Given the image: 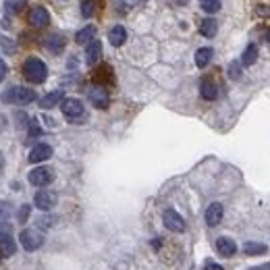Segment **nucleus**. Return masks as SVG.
I'll return each mask as SVG.
<instances>
[{"mask_svg":"<svg viewBox=\"0 0 270 270\" xmlns=\"http://www.w3.org/2000/svg\"><path fill=\"white\" fill-rule=\"evenodd\" d=\"M23 75H25V79L31 81V83H44L46 77H48V67L42 63L40 58L29 56L23 63Z\"/></svg>","mask_w":270,"mask_h":270,"instance_id":"nucleus-1","label":"nucleus"},{"mask_svg":"<svg viewBox=\"0 0 270 270\" xmlns=\"http://www.w3.org/2000/svg\"><path fill=\"white\" fill-rule=\"evenodd\" d=\"M2 100L6 104H19V106H25V104H29L36 100V92L29 90V88H21V85H15V88L6 90L2 94Z\"/></svg>","mask_w":270,"mask_h":270,"instance_id":"nucleus-2","label":"nucleus"},{"mask_svg":"<svg viewBox=\"0 0 270 270\" xmlns=\"http://www.w3.org/2000/svg\"><path fill=\"white\" fill-rule=\"evenodd\" d=\"M60 110H63V115L71 121V123H77V121L83 119V115H85V106L79 98H65L60 102Z\"/></svg>","mask_w":270,"mask_h":270,"instance_id":"nucleus-3","label":"nucleus"},{"mask_svg":"<svg viewBox=\"0 0 270 270\" xmlns=\"http://www.w3.org/2000/svg\"><path fill=\"white\" fill-rule=\"evenodd\" d=\"M19 243L23 245L25 251H36L44 245V235H42L38 229H25L19 235Z\"/></svg>","mask_w":270,"mask_h":270,"instance_id":"nucleus-4","label":"nucleus"},{"mask_svg":"<svg viewBox=\"0 0 270 270\" xmlns=\"http://www.w3.org/2000/svg\"><path fill=\"white\" fill-rule=\"evenodd\" d=\"M54 181V171L48 167H38L29 172V183L33 187H46Z\"/></svg>","mask_w":270,"mask_h":270,"instance_id":"nucleus-5","label":"nucleus"},{"mask_svg":"<svg viewBox=\"0 0 270 270\" xmlns=\"http://www.w3.org/2000/svg\"><path fill=\"white\" fill-rule=\"evenodd\" d=\"M56 202H58V196L50 189H40L36 197H33V204H36L42 212H50L52 208L56 206Z\"/></svg>","mask_w":270,"mask_h":270,"instance_id":"nucleus-6","label":"nucleus"},{"mask_svg":"<svg viewBox=\"0 0 270 270\" xmlns=\"http://www.w3.org/2000/svg\"><path fill=\"white\" fill-rule=\"evenodd\" d=\"M27 21L31 27H36V29H42V27H46V25L50 23V13L46 11L44 6H33L29 15H27Z\"/></svg>","mask_w":270,"mask_h":270,"instance_id":"nucleus-7","label":"nucleus"},{"mask_svg":"<svg viewBox=\"0 0 270 270\" xmlns=\"http://www.w3.org/2000/svg\"><path fill=\"white\" fill-rule=\"evenodd\" d=\"M162 221H164V226H167L169 231H172V233H183V231H185V221H183V216L179 212H175V210H164Z\"/></svg>","mask_w":270,"mask_h":270,"instance_id":"nucleus-8","label":"nucleus"},{"mask_svg":"<svg viewBox=\"0 0 270 270\" xmlns=\"http://www.w3.org/2000/svg\"><path fill=\"white\" fill-rule=\"evenodd\" d=\"M90 102L94 104L96 108H108L110 104V96L106 92V88H102V85H96V88L90 90Z\"/></svg>","mask_w":270,"mask_h":270,"instance_id":"nucleus-9","label":"nucleus"},{"mask_svg":"<svg viewBox=\"0 0 270 270\" xmlns=\"http://www.w3.org/2000/svg\"><path fill=\"white\" fill-rule=\"evenodd\" d=\"M52 156V146H48V144H38V146H33L31 147V152H29V162L31 164H40V162H44V160H48Z\"/></svg>","mask_w":270,"mask_h":270,"instance_id":"nucleus-10","label":"nucleus"},{"mask_svg":"<svg viewBox=\"0 0 270 270\" xmlns=\"http://www.w3.org/2000/svg\"><path fill=\"white\" fill-rule=\"evenodd\" d=\"M222 216H224V208H222V204L214 202V204L208 206V210H206V224H208V226H216V224H221Z\"/></svg>","mask_w":270,"mask_h":270,"instance_id":"nucleus-11","label":"nucleus"},{"mask_svg":"<svg viewBox=\"0 0 270 270\" xmlns=\"http://www.w3.org/2000/svg\"><path fill=\"white\" fill-rule=\"evenodd\" d=\"M216 251L224 258H231V256H235V251H237V243L229 237H219L216 239Z\"/></svg>","mask_w":270,"mask_h":270,"instance_id":"nucleus-12","label":"nucleus"},{"mask_svg":"<svg viewBox=\"0 0 270 270\" xmlns=\"http://www.w3.org/2000/svg\"><path fill=\"white\" fill-rule=\"evenodd\" d=\"M100 58H102V42L94 40L88 44V50H85V60H88V65H96Z\"/></svg>","mask_w":270,"mask_h":270,"instance_id":"nucleus-13","label":"nucleus"},{"mask_svg":"<svg viewBox=\"0 0 270 270\" xmlns=\"http://www.w3.org/2000/svg\"><path fill=\"white\" fill-rule=\"evenodd\" d=\"M199 94H202L204 100H216V96H219V88H216V83L210 79V77H206L199 83Z\"/></svg>","mask_w":270,"mask_h":270,"instance_id":"nucleus-14","label":"nucleus"},{"mask_svg":"<svg viewBox=\"0 0 270 270\" xmlns=\"http://www.w3.org/2000/svg\"><path fill=\"white\" fill-rule=\"evenodd\" d=\"M63 100H65V98H63V90H54V92L46 94L44 98H40V108H44V110L54 108L56 104H60Z\"/></svg>","mask_w":270,"mask_h":270,"instance_id":"nucleus-15","label":"nucleus"},{"mask_svg":"<svg viewBox=\"0 0 270 270\" xmlns=\"http://www.w3.org/2000/svg\"><path fill=\"white\" fill-rule=\"evenodd\" d=\"M108 40H110V44L115 46V48L123 46L125 40H127V29L123 27V25H115V27L108 31Z\"/></svg>","mask_w":270,"mask_h":270,"instance_id":"nucleus-16","label":"nucleus"},{"mask_svg":"<svg viewBox=\"0 0 270 270\" xmlns=\"http://www.w3.org/2000/svg\"><path fill=\"white\" fill-rule=\"evenodd\" d=\"M96 40V27H94V25H88V27H83V29H79V31H77V36H75V42H77V44H85V46H88L90 44V42H94Z\"/></svg>","mask_w":270,"mask_h":270,"instance_id":"nucleus-17","label":"nucleus"},{"mask_svg":"<svg viewBox=\"0 0 270 270\" xmlns=\"http://www.w3.org/2000/svg\"><path fill=\"white\" fill-rule=\"evenodd\" d=\"M212 56H214L212 48H199V50L196 52V65H197L199 69H206L208 63L212 60Z\"/></svg>","mask_w":270,"mask_h":270,"instance_id":"nucleus-18","label":"nucleus"},{"mask_svg":"<svg viewBox=\"0 0 270 270\" xmlns=\"http://www.w3.org/2000/svg\"><path fill=\"white\" fill-rule=\"evenodd\" d=\"M15 249H17V245H15L11 235H2V237H0V256H13Z\"/></svg>","mask_w":270,"mask_h":270,"instance_id":"nucleus-19","label":"nucleus"},{"mask_svg":"<svg viewBox=\"0 0 270 270\" xmlns=\"http://www.w3.org/2000/svg\"><path fill=\"white\" fill-rule=\"evenodd\" d=\"M216 31H219V23L214 19H204L202 25H199V33H202L204 38H214Z\"/></svg>","mask_w":270,"mask_h":270,"instance_id":"nucleus-20","label":"nucleus"},{"mask_svg":"<svg viewBox=\"0 0 270 270\" xmlns=\"http://www.w3.org/2000/svg\"><path fill=\"white\" fill-rule=\"evenodd\" d=\"M258 60V46L256 44H249L245 50H243V56H241V65L251 67Z\"/></svg>","mask_w":270,"mask_h":270,"instance_id":"nucleus-21","label":"nucleus"},{"mask_svg":"<svg viewBox=\"0 0 270 270\" xmlns=\"http://www.w3.org/2000/svg\"><path fill=\"white\" fill-rule=\"evenodd\" d=\"M46 48L50 52H56V54H58V52L65 50V38L63 36H56V33H54V36H50L46 40Z\"/></svg>","mask_w":270,"mask_h":270,"instance_id":"nucleus-22","label":"nucleus"},{"mask_svg":"<svg viewBox=\"0 0 270 270\" xmlns=\"http://www.w3.org/2000/svg\"><path fill=\"white\" fill-rule=\"evenodd\" d=\"M243 251H245L247 256H260V254H264L266 251V245L264 243H258V241H249V243H245Z\"/></svg>","mask_w":270,"mask_h":270,"instance_id":"nucleus-23","label":"nucleus"},{"mask_svg":"<svg viewBox=\"0 0 270 270\" xmlns=\"http://www.w3.org/2000/svg\"><path fill=\"white\" fill-rule=\"evenodd\" d=\"M199 6H202V11L214 15L221 11V0H199Z\"/></svg>","mask_w":270,"mask_h":270,"instance_id":"nucleus-24","label":"nucleus"},{"mask_svg":"<svg viewBox=\"0 0 270 270\" xmlns=\"http://www.w3.org/2000/svg\"><path fill=\"white\" fill-rule=\"evenodd\" d=\"M96 11V0H85V2L81 4V15L85 17V19H90V17L94 15Z\"/></svg>","mask_w":270,"mask_h":270,"instance_id":"nucleus-25","label":"nucleus"},{"mask_svg":"<svg viewBox=\"0 0 270 270\" xmlns=\"http://www.w3.org/2000/svg\"><path fill=\"white\" fill-rule=\"evenodd\" d=\"M29 214H31V206L29 204H23L19 208V212H17V219H19V222H27Z\"/></svg>","mask_w":270,"mask_h":270,"instance_id":"nucleus-26","label":"nucleus"},{"mask_svg":"<svg viewBox=\"0 0 270 270\" xmlns=\"http://www.w3.org/2000/svg\"><path fill=\"white\" fill-rule=\"evenodd\" d=\"M13 214V204L11 202H0V221L8 219Z\"/></svg>","mask_w":270,"mask_h":270,"instance_id":"nucleus-27","label":"nucleus"},{"mask_svg":"<svg viewBox=\"0 0 270 270\" xmlns=\"http://www.w3.org/2000/svg\"><path fill=\"white\" fill-rule=\"evenodd\" d=\"M226 73H229L231 79H239V77H241V65L239 63H231L229 69H226Z\"/></svg>","mask_w":270,"mask_h":270,"instance_id":"nucleus-28","label":"nucleus"},{"mask_svg":"<svg viewBox=\"0 0 270 270\" xmlns=\"http://www.w3.org/2000/svg\"><path fill=\"white\" fill-rule=\"evenodd\" d=\"M40 133H42V129L38 127L36 121H31V123H29V135H31V137H38Z\"/></svg>","mask_w":270,"mask_h":270,"instance_id":"nucleus-29","label":"nucleus"},{"mask_svg":"<svg viewBox=\"0 0 270 270\" xmlns=\"http://www.w3.org/2000/svg\"><path fill=\"white\" fill-rule=\"evenodd\" d=\"M11 231H13V226L8 222H0V237H2V235H11Z\"/></svg>","mask_w":270,"mask_h":270,"instance_id":"nucleus-30","label":"nucleus"},{"mask_svg":"<svg viewBox=\"0 0 270 270\" xmlns=\"http://www.w3.org/2000/svg\"><path fill=\"white\" fill-rule=\"evenodd\" d=\"M6 73H8V67H6V63L2 58H0V83H2V79L6 77Z\"/></svg>","mask_w":270,"mask_h":270,"instance_id":"nucleus-31","label":"nucleus"},{"mask_svg":"<svg viewBox=\"0 0 270 270\" xmlns=\"http://www.w3.org/2000/svg\"><path fill=\"white\" fill-rule=\"evenodd\" d=\"M204 270H224L221 264H214V262H206L204 264Z\"/></svg>","mask_w":270,"mask_h":270,"instance_id":"nucleus-32","label":"nucleus"},{"mask_svg":"<svg viewBox=\"0 0 270 270\" xmlns=\"http://www.w3.org/2000/svg\"><path fill=\"white\" fill-rule=\"evenodd\" d=\"M2 171H4V154L0 152V177H2Z\"/></svg>","mask_w":270,"mask_h":270,"instance_id":"nucleus-33","label":"nucleus"},{"mask_svg":"<svg viewBox=\"0 0 270 270\" xmlns=\"http://www.w3.org/2000/svg\"><path fill=\"white\" fill-rule=\"evenodd\" d=\"M249 270H270V264H262V266H254V268H249Z\"/></svg>","mask_w":270,"mask_h":270,"instance_id":"nucleus-34","label":"nucleus"},{"mask_svg":"<svg viewBox=\"0 0 270 270\" xmlns=\"http://www.w3.org/2000/svg\"><path fill=\"white\" fill-rule=\"evenodd\" d=\"M152 243H154V247H156V249H158V247H160V243H162V241H160V239H154Z\"/></svg>","mask_w":270,"mask_h":270,"instance_id":"nucleus-35","label":"nucleus"},{"mask_svg":"<svg viewBox=\"0 0 270 270\" xmlns=\"http://www.w3.org/2000/svg\"><path fill=\"white\" fill-rule=\"evenodd\" d=\"M266 40H268V42H270V29H268V31H266Z\"/></svg>","mask_w":270,"mask_h":270,"instance_id":"nucleus-36","label":"nucleus"},{"mask_svg":"<svg viewBox=\"0 0 270 270\" xmlns=\"http://www.w3.org/2000/svg\"><path fill=\"white\" fill-rule=\"evenodd\" d=\"M177 2H179V4H185V2H187V0H177Z\"/></svg>","mask_w":270,"mask_h":270,"instance_id":"nucleus-37","label":"nucleus"},{"mask_svg":"<svg viewBox=\"0 0 270 270\" xmlns=\"http://www.w3.org/2000/svg\"><path fill=\"white\" fill-rule=\"evenodd\" d=\"M2 123H4V119H2V117H0V125H2Z\"/></svg>","mask_w":270,"mask_h":270,"instance_id":"nucleus-38","label":"nucleus"},{"mask_svg":"<svg viewBox=\"0 0 270 270\" xmlns=\"http://www.w3.org/2000/svg\"><path fill=\"white\" fill-rule=\"evenodd\" d=\"M0 258H2V256H0Z\"/></svg>","mask_w":270,"mask_h":270,"instance_id":"nucleus-39","label":"nucleus"}]
</instances>
